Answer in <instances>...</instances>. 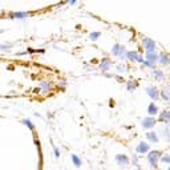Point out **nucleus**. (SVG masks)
<instances>
[{"label": "nucleus", "mask_w": 170, "mask_h": 170, "mask_svg": "<svg viewBox=\"0 0 170 170\" xmlns=\"http://www.w3.org/2000/svg\"><path fill=\"white\" fill-rule=\"evenodd\" d=\"M160 122H165V125H168L170 124V110H162V112L160 113V117H158V120Z\"/></svg>", "instance_id": "f8f14e48"}, {"label": "nucleus", "mask_w": 170, "mask_h": 170, "mask_svg": "<svg viewBox=\"0 0 170 170\" xmlns=\"http://www.w3.org/2000/svg\"><path fill=\"white\" fill-rule=\"evenodd\" d=\"M136 170H141V169L140 168H136Z\"/></svg>", "instance_id": "473e14b6"}, {"label": "nucleus", "mask_w": 170, "mask_h": 170, "mask_svg": "<svg viewBox=\"0 0 170 170\" xmlns=\"http://www.w3.org/2000/svg\"><path fill=\"white\" fill-rule=\"evenodd\" d=\"M153 78H154L155 81H162L163 78H165V73L162 72L161 69H153Z\"/></svg>", "instance_id": "dca6fc26"}, {"label": "nucleus", "mask_w": 170, "mask_h": 170, "mask_svg": "<svg viewBox=\"0 0 170 170\" xmlns=\"http://www.w3.org/2000/svg\"><path fill=\"white\" fill-rule=\"evenodd\" d=\"M138 88V83L134 80H129L126 83V89L129 90V92H133V90H136Z\"/></svg>", "instance_id": "aec40b11"}, {"label": "nucleus", "mask_w": 170, "mask_h": 170, "mask_svg": "<svg viewBox=\"0 0 170 170\" xmlns=\"http://www.w3.org/2000/svg\"><path fill=\"white\" fill-rule=\"evenodd\" d=\"M3 32H4V31H3V29H1V28H0V33H3Z\"/></svg>", "instance_id": "7c9ffc66"}, {"label": "nucleus", "mask_w": 170, "mask_h": 170, "mask_svg": "<svg viewBox=\"0 0 170 170\" xmlns=\"http://www.w3.org/2000/svg\"><path fill=\"white\" fill-rule=\"evenodd\" d=\"M144 67H145V68H149V69H154V68H155V65H153V64H150L149 63V61H146V60H144Z\"/></svg>", "instance_id": "bb28decb"}, {"label": "nucleus", "mask_w": 170, "mask_h": 170, "mask_svg": "<svg viewBox=\"0 0 170 170\" xmlns=\"http://www.w3.org/2000/svg\"><path fill=\"white\" fill-rule=\"evenodd\" d=\"M21 124H24V125L27 126L29 130H35V125H33L32 121L28 120V118H23V120H21Z\"/></svg>", "instance_id": "5701e85b"}, {"label": "nucleus", "mask_w": 170, "mask_h": 170, "mask_svg": "<svg viewBox=\"0 0 170 170\" xmlns=\"http://www.w3.org/2000/svg\"><path fill=\"white\" fill-rule=\"evenodd\" d=\"M77 1H78V0H70V1H69V4H70V5H75Z\"/></svg>", "instance_id": "c756f323"}, {"label": "nucleus", "mask_w": 170, "mask_h": 170, "mask_svg": "<svg viewBox=\"0 0 170 170\" xmlns=\"http://www.w3.org/2000/svg\"><path fill=\"white\" fill-rule=\"evenodd\" d=\"M100 69L103 70V72H106V70H109V68L112 67V60L110 59H108V57H105V59H103V60L100 61Z\"/></svg>", "instance_id": "4468645a"}, {"label": "nucleus", "mask_w": 170, "mask_h": 170, "mask_svg": "<svg viewBox=\"0 0 170 170\" xmlns=\"http://www.w3.org/2000/svg\"><path fill=\"white\" fill-rule=\"evenodd\" d=\"M130 162L133 163V166H136V168H140V162H138V158L136 157V155H133V158H132V161Z\"/></svg>", "instance_id": "a878e982"}, {"label": "nucleus", "mask_w": 170, "mask_h": 170, "mask_svg": "<svg viewBox=\"0 0 170 170\" xmlns=\"http://www.w3.org/2000/svg\"><path fill=\"white\" fill-rule=\"evenodd\" d=\"M126 59L133 63H144L145 59L141 56V53H138L137 51H128L126 52Z\"/></svg>", "instance_id": "39448f33"}, {"label": "nucleus", "mask_w": 170, "mask_h": 170, "mask_svg": "<svg viewBox=\"0 0 170 170\" xmlns=\"http://www.w3.org/2000/svg\"><path fill=\"white\" fill-rule=\"evenodd\" d=\"M126 52L128 51H126L125 45H121V44H118V42L113 45V48H112V55L121 59V60H125L126 59Z\"/></svg>", "instance_id": "f03ea898"}, {"label": "nucleus", "mask_w": 170, "mask_h": 170, "mask_svg": "<svg viewBox=\"0 0 170 170\" xmlns=\"http://www.w3.org/2000/svg\"><path fill=\"white\" fill-rule=\"evenodd\" d=\"M146 93H148V96L153 101H157L158 98H160V90H158V88L154 86V85L146 88Z\"/></svg>", "instance_id": "0eeeda50"}, {"label": "nucleus", "mask_w": 170, "mask_h": 170, "mask_svg": "<svg viewBox=\"0 0 170 170\" xmlns=\"http://www.w3.org/2000/svg\"><path fill=\"white\" fill-rule=\"evenodd\" d=\"M146 140H148L149 142H152V144H157L158 141H160L158 133L154 132V130H149V132L146 133Z\"/></svg>", "instance_id": "ddd939ff"}, {"label": "nucleus", "mask_w": 170, "mask_h": 170, "mask_svg": "<svg viewBox=\"0 0 170 170\" xmlns=\"http://www.w3.org/2000/svg\"><path fill=\"white\" fill-rule=\"evenodd\" d=\"M70 1V0H65V3H69Z\"/></svg>", "instance_id": "2f4dec72"}, {"label": "nucleus", "mask_w": 170, "mask_h": 170, "mask_svg": "<svg viewBox=\"0 0 170 170\" xmlns=\"http://www.w3.org/2000/svg\"><path fill=\"white\" fill-rule=\"evenodd\" d=\"M72 163L75 165V168L76 169H80L81 168V165H83V161H81V158L78 157L77 154H72Z\"/></svg>", "instance_id": "6ab92c4d"}, {"label": "nucleus", "mask_w": 170, "mask_h": 170, "mask_svg": "<svg viewBox=\"0 0 170 170\" xmlns=\"http://www.w3.org/2000/svg\"><path fill=\"white\" fill-rule=\"evenodd\" d=\"M33 15V12H27V11H16V12H10L7 15V19H11V20H23V19H28Z\"/></svg>", "instance_id": "7ed1b4c3"}, {"label": "nucleus", "mask_w": 170, "mask_h": 170, "mask_svg": "<svg viewBox=\"0 0 170 170\" xmlns=\"http://www.w3.org/2000/svg\"><path fill=\"white\" fill-rule=\"evenodd\" d=\"M158 112H160L158 106L155 105L154 103H150V104H149V106H148V113H149V116L154 117V116H157V114H158Z\"/></svg>", "instance_id": "a211bd4d"}, {"label": "nucleus", "mask_w": 170, "mask_h": 170, "mask_svg": "<svg viewBox=\"0 0 170 170\" xmlns=\"http://www.w3.org/2000/svg\"><path fill=\"white\" fill-rule=\"evenodd\" d=\"M100 36H101V32H100V31H95V32H90V33H89V39H90L92 41L98 40V39H100Z\"/></svg>", "instance_id": "b1692460"}, {"label": "nucleus", "mask_w": 170, "mask_h": 170, "mask_svg": "<svg viewBox=\"0 0 170 170\" xmlns=\"http://www.w3.org/2000/svg\"><path fill=\"white\" fill-rule=\"evenodd\" d=\"M169 170H170V166H169Z\"/></svg>", "instance_id": "f704fd0d"}, {"label": "nucleus", "mask_w": 170, "mask_h": 170, "mask_svg": "<svg viewBox=\"0 0 170 170\" xmlns=\"http://www.w3.org/2000/svg\"><path fill=\"white\" fill-rule=\"evenodd\" d=\"M158 63H160L161 65H165V67H169L170 65V56L168 55V53H158Z\"/></svg>", "instance_id": "9b49d317"}, {"label": "nucleus", "mask_w": 170, "mask_h": 170, "mask_svg": "<svg viewBox=\"0 0 170 170\" xmlns=\"http://www.w3.org/2000/svg\"><path fill=\"white\" fill-rule=\"evenodd\" d=\"M160 161L161 162H163V163H169L170 165V153H163V154L161 155Z\"/></svg>", "instance_id": "393cba45"}, {"label": "nucleus", "mask_w": 170, "mask_h": 170, "mask_svg": "<svg viewBox=\"0 0 170 170\" xmlns=\"http://www.w3.org/2000/svg\"><path fill=\"white\" fill-rule=\"evenodd\" d=\"M39 89H40L42 93H47L48 90L51 89V84L48 83V81H41V83L39 84Z\"/></svg>", "instance_id": "412c9836"}, {"label": "nucleus", "mask_w": 170, "mask_h": 170, "mask_svg": "<svg viewBox=\"0 0 170 170\" xmlns=\"http://www.w3.org/2000/svg\"><path fill=\"white\" fill-rule=\"evenodd\" d=\"M117 70H118V72H126V67H125V65H117Z\"/></svg>", "instance_id": "c85d7f7f"}, {"label": "nucleus", "mask_w": 170, "mask_h": 170, "mask_svg": "<svg viewBox=\"0 0 170 170\" xmlns=\"http://www.w3.org/2000/svg\"><path fill=\"white\" fill-rule=\"evenodd\" d=\"M160 98H162L163 101H170V88L165 86L160 92Z\"/></svg>", "instance_id": "f3484780"}, {"label": "nucleus", "mask_w": 170, "mask_h": 170, "mask_svg": "<svg viewBox=\"0 0 170 170\" xmlns=\"http://www.w3.org/2000/svg\"><path fill=\"white\" fill-rule=\"evenodd\" d=\"M160 134H161V138H163V140H166V141H170V124H168L165 128H162V129L160 130Z\"/></svg>", "instance_id": "2eb2a0df"}, {"label": "nucleus", "mask_w": 170, "mask_h": 170, "mask_svg": "<svg viewBox=\"0 0 170 170\" xmlns=\"http://www.w3.org/2000/svg\"><path fill=\"white\" fill-rule=\"evenodd\" d=\"M162 155V153L160 150H149L148 153V163L152 168H157L158 162H160V158Z\"/></svg>", "instance_id": "f257e3e1"}, {"label": "nucleus", "mask_w": 170, "mask_h": 170, "mask_svg": "<svg viewBox=\"0 0 170 170\" xmlns=\"http://www.w3.org/2000/svg\"><path fill=\"white\" fill-rule=\"evenodd\" d=\"M1 18H3V16H0V19H1Z\"/></svg>", "instance_id": "72a5a7b5"}, {"label": "nucleus", "mask_w": 170, "mask_h": 170, "mask_svg": "<svg viewBox=\"0 0 170 170\" xmlns=\"http://www.w3.org/2000/svg\"><path fill=\"white\" fill-rule=\"evenodd\" d=\"M142 48L146 51V52H155L157 44H155L154 40H152L150 37H144L142 39Z\"/></svg>", "instance_id": "20e7f679"}, {"label": "nucleus", "mask_w": 170, "mask_h": 170, "mask_svg": "<svg viewBox=\"0 0 170 170\" xmlns=\"http://www.w3.org/2000/svg\"><path fill=\"white\" fill-rule=\"evenodd\" d=\"M12 47H13L12 42H3V44H0V52H10L12 49Z\"/></svg>", "instance_id": "4be33fe9"}, {"label": "nucleus", "mask_w": 170, "mask_h": 170, "mask_svg": "<svg viewBox=\"0 0 170 170\" xmlns=\"http://www.w3.org/2000/svg\"><path fill=\"white\" fill-rule=\"evenodd\" d=\"M149 150H150V145L148 142H144V141L138 142V145L136 146V153L137 154H148Z\"/></svg>", "instance_id": "6e6552de"}, {"label": "nucleus", "mask_w": 170, "mask_h": 170, "mask_svg": "<svg viewBox=\"0 0 170 170\" xmlns=\"http://www.w3.org/2000/svg\"><path fill=\"white\" fill-rule=\"evenodd\" d=\"M114 160L120 166H128L130 163V160L126 154H116Z\"/></svg>", "instance_id": "1a4fd4ad"}, {"label": "nucleus", "mask_w": 170, "mask_h": 170, "mask_svg": "<svg viewBox=\"0 0 170 170\" xmlns=\"http://www.w3.org/2000/svg\"><path fill=\"white\" fill-rule=\"evenodd\" d=\"M53 154H55L56 158H60V150H59L57 146H53Z\"/></svg>", "instance_id": "cd10ccee"}, {"label": "nucleus", "mask_w": 170, "mask_h": 170, "mask_svg": "<svg viewBox=\"0 0 170 170\" xmlns=\"http://www.w3.org/2000/svg\"><path fill=\"white\" fill-rule=\"evenodd\" d=\"M155 124H157V120H155L154 117H152V116H149V117H145L142 120L141 126H142V129H145V130H150L155 126Z\"/></svg>", "instance_id": "423d86ee"}, {"label": "nucleus", "mask_w": 170, "mask_h": 170, "mask_svg": "<svg viewBox=\"0 0 170 170\" xmlns=\"http://www.w3.org/2000/svg\"><path fill=\"white\" fill-rule=\"evenodd\" d=\"M145 60L149 61L150 64L155 65L158 63V53L157 52H146L145 53Z\"/></svg>", "instance_id": "9d476101"}]
</instances>
